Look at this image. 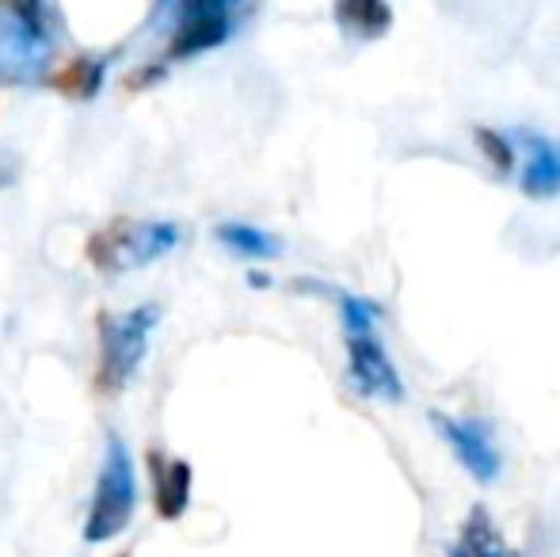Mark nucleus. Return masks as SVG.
I'll return each instance as SVG.
<instances>
[{
	"instance_id": "nucleus-10",
	"label": "nucleus",
	"mask_w": 560,
	"mask_h": 557,
	"mask_svg": "<svg viewBox=\"0 0 560 557\" xmlns=\"http://www.w3.org/2000/svg\"><path fill=\"white\" fill-rule=\"evenodd\" d=\"M336 23L351 38H382L393 27V8L385 0H336Z\"/></svg>"
},
{
	"instance_id": "nucleus-7",
	"label": "nucleus",
	"mask_w": 560,
	"mask_h": 557,
	"mask_svg": "<svg viewBox=\"0 0 560 557\" xmlns=\"http://www.w3.org/2000/svg\"><path fill=\"white\" fill-rule=\"evenodd\" d=\"M431 423L439 428V436L446 439L450 446H454L457 462L465 466V474H472L477 481H495L500 477V451H495L492 436H488L480 423L472 420H454L446 417V413H431Z\"/></svg>"
},
{
	"instance_id": "nucleus-14",
	"label": "nucleus",
	"mask_w": 560,
	"mask_h": 557,
	"mask_svg": "<svg viewBox=\"0 0 560 557\" xmlns=\"http://www.w3.org/2000/svg\"><path fill=\"white\" fill-rule=\"evenodd\" d=\"M339 313H343L347 333H374L377 317H382V310H377L374 302L354 298V294H339Z\"/></svg>"
},
{
	"instance_id": "nucleus-15",
	"label": "nucleus",
	"mask_w": 560,
	"mask_h": 557,
	"mask_svg": "<svg viewBox=\"0 0 560 557\" xmlns=\"http://www.w3.org/2000/svg\"><path fill=\"white\" fill-rule=\"evenodd\" d=\"M472 138H477L480 153L488 156V164H492L495 172L515 169V149H511L508 135H495V130H488V127H477V130H472Z\"/></svg>"
},
{
	"instance_id": "nucleus-12",
	"label": "nucleus",
	"mask_w": 560,
	"mask_h": 557,
	"mask_svg": "<svg viewBox=\"0 0 560 557\" xmlns=\"http://www.w3.org/2000/svg\"><path fill=\"white\" fill-rule=\"evenodd\" d=\"M46 84L69 100H92L104 84V58H73L58 73L46 77Z\"/></svg>"
},
{
	"instance_id": "nucleus-1",
	"label": "nucleus",
	"mask_w": 560,
	"mask_h": 557,
	"mask_svg": "<svg viewBox=\"0 0 560 557\" xmlns=\"http://www.w3.org/2000/svg\"><path fill=\"white\" fill-rule=\"evenodd\" d=\"M54 54V27L43 0H4L0 4V77L31 84Z\"/></svg>"
},
{
	"instance_id": "nucleus-13",
	"label": "nucleus",
	"mask_w": 560,
	"mask_h": 557,
	"mask_svg": "<svg viewBox=\"0 0 560 557\" xmlns=\"http://www.w3.org/2000/svg\"><path fill=\"white\" fill-rule=\"evenodd\" d=\"M218 241L236 256H248V260H271L279 256V241L271 233L256 230V225H244V222H225L218 225Z\"/></svg>"
},
{
	"instance_id": "nucleus-6",
	"label": "nucleus",
	"mask_w": 560,
	"mask_h": 557,
	"mask_svg": "<svg viewBox=\"0 0 560 557\" xmlns=\"http://www.w3.org/2000/svg\"><path fill=\"white\" fill-rule=\"evenodd\" d=\"M347 371L359 394L382 397V402H400L405 386H400V374L393 371L389 356L377 344L374 333H347Z\"/></svg>"
},
{
	"instance_id": "nucleus-9",
	"label": "nucleus",
	"mask_w": 560,
	"mask_h": 557,
	"mask_svg": "<svg viewBox=\"0 0 560 557\" xmlns=\"http://www.w3.org/2000/svg\"><path fill=\"white\" fill-rule=\"evenodd\" d=\"M153 462V481H156V512L164 520H179L187 512V500H191V466L179 459L164 462L161 454H149Z\"/></svg>"
},
{
	"instance_id": "nucleus-8",
	"label": "nucleus",
	"mask_w": 560,
	"mask_h": 557,
	"mask_svg": "<svg viewBox=\"0 0 560 557\" xmlns=\"http://www.w3.org/2000/svg\"><path fill=\"white\" fill-rule=\"evenodd\" d=\"M526 149H530V161L523 172V192L530 199H553L560 192V146L538 135H523Z\"/></svg>"
},
{
	"instance_id": "nucleus-3",
	"label": "nucleus",
	"mask_w": 560,
	"mask_h": 557,
	"mask_svg": "<svg viewBox=\"0 0 560 557\" xmlns=\"http://www.w3.org/2000/svg\"><path fill=\"white\" fill-rule=\"evenodd\" d=\"M176 245H179L176 222H130V218H118V222L104 225V230L89 237V260L104 276H122V271L145 268V264L161 260Z\"/></svg>"
},
{
	"instance_id": "nucleus-4",
	"label": "nucleus",
	"mask_w": 560,
	"mask_h": 557,
	"mask_svg": "<svg viewBox=\"0 0 560 557\" xmlns=\"http://www.w3.org/2000/svg\"><path fill=\"white\" fill-rule=\"evenodd\" d=\"M161 325V305L145 302L138 310L122 313V317H104L100 321V371L96 386L104 394H118L126 382L138 374V367L145 363L149 336Z\"/></svg>"
},
{
	"instance_id": "nucleus-11",
	"label": "nucleus",
	"mask_w": 560,
	"mask_h": 557,
	"mask_svg": "<svg viewBox=\"0 0 560 557\" xmlns=\"http://www.w3.org/2000/svg\"><path fill=\"white\" fill-rule=\"evenodd\" d=\"M446 554L450 557H508V543H503V535L495 531L485 504L472 508L469 520L462 523V535H457V543L450 546Z\"/></svg>"
},
{
	"instance_id": "nucleus-2",
	"label": "nucleus",
	"mask_w": 560,
	"mask_h": 557,
	"mask_svg": "<svg viewBox=\"0 0 560 557\" xmlns=\"http://www.w3.org/2000/svg\"><path fill=\"white\" fill-rule=\"evenodd\" d=\"M138 508V477H133L130 451L118 436H107L104 469L96 477L89 520H84V543H112L122 535Z\"/></svg>"
},
{
	"instance_id": "nucleus-5",
	"label": "nucleus",
	"mask_w": 560,
	"mask_h": 557,
	"mask_svg": "<svg viewBox=\"0 0 560 557\" xmlns=\"http://www.w3.org/2000/svg\"><path fill=\"white\" fill-rule=\"evenodd\" d=\"M236 4L241 0H168L172 8L168 61H184L222 46L233 35Z\"/></svg>"
}]
</instances>
